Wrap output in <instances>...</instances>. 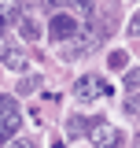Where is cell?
<instances>
[{"label":"cell","mask_w":140,"mask_h":148,"mask_svg":"<svg viewBox=\"0 0 140 148\" xmlns=\"http://www.w3.org/2000/svg\"><path fill=\"white\" fill-rule=\"evenodd\" d=\"M111 85H107V82H100V78H96V74H85V78H77V82H74V100H77V104H100V100H107V96H111Z\"/></svg>","instance_id":"cell-1"},{"label":"cell","mask_w":140,"mask_h":148,"mask_svg":"<svg viewBox=\"0 0 140 148\" xmlns=\"http://www.w3.org/2000/svg\"><path fill=\"white\" fill-rule=\"evenodd\" d=\"M52 41L55 45H67V41H74V37L81 34V18L74 15V11H55L52 15Z\"/></svg>","instance_id":"cell-2"},{"label":"cell","mask_w":140,"mask_h":148,"mask_svg":"<svg viewBox=\"0 0 140 148\" xmlns=\"http://www.w3.org/2000/svg\"><path fill=\"white\" fill-rule=\"evenodd\" d=\"M22 126V111L11 96H0V145H7Z\"/></svg>","instance_id":"cell-3"},{"label":"cell","mask_w":140,"mask_h":148,"mask_svg":"<svg viewBox=\"0 0 140 148\" xmlns=\"http://www.w3.org/2000/svg\"><path fill=\"white\" fill-rule=\"evenodd\" d=\"M88 141H92V148H118L122 130L111 126V122H96V126H92V133H88Z\"/></svg>","instance_id":"cell-4"},{"label":"cell","mask_w":140,"mask_h":148,"mask_svg":"<svg viewBox=\"0 0 140 148\" xmlns=\"http://www.w3.org/2000/svg\"><path fill=\"white\" fill-rule=\"evenodd\" d=\"M0 63L7 67V71H26V48H18V45H7L4 48V56H0Z\"/></svg>","instance_id":"cell-5"},{"label":"cell","mask_w":140,"mask_h":148,"mask_svg":"<svg viewBox=\"0 0 140 148\" xmlns=\"http://www.w3.org/2000/svg\"><path fill=\"white\" fill-rule=\"evenodd\" d=\"M18 34L26 37V41H37V37H41V26H37V18H33V15L18 18Z\"/></svg>","instance_id":"cell-6"},{"label":"cell","mask_w":140,"mask_h":148,"mask_svg":"<svg viewBox=\"0 0 140 148\" xmlns=\"http://www.w3.org/2000/svg\"><path fill=\"white\" fill-rule=\"evenodd\" d=\"M18 4H22V0H0V30L18 15Z\"/></svg>","instance_id":"cell-7"},{"label":"cell","mask_w":140,"mask_h":148,"mask_svg":"<svg viewBox=\"0 0 140 148\" xmlns=\"http://www.w3.org/2000/svg\"><path fill=\"white\" fill-rule=\"evenodd\" d=\"M125 63H129V56H125V52H111V56H107V67H111V71H122Z\"/></svg>","instance_id":"cell-8"},{"label":"cell","mask_w":140,"mask_h":148,"mask_svg":"<svg viewBox=\"0 0 140 148\" xmlns=\"http://www.w3.org/2000/svg\"><path fill=\"white\" fill-rule=\"evenodd\" d=\"M37 85H41V78H37V74H26V78L18 82V92H33Z\"/></svg>","instance_id":"cell-9"},{"label":"cell","mask_w":140,"mask_h":148,"mask_svg":"<svg viewBox=\"0 0 140 148\" xmlns=\"http://www.w3.org/2000/svg\"><path fill=\"white\" fill-rule=\"evenodd\" d=\"M125 85L140 92V67H133V71H125Z\"/></svg>","instance_id":"cell-10"},{"label":"cell","mask_w":140,"mask_h":148,"mask_svg":"<svg viewBox=\"0 0 140 148\" xmlns=\"http://www.w3.org/2000/svg\"><path fill=\"white\" fill-rule=\"evenodd\" d=\"M125 111H129V115H137V119H140V92H133V96H129V104H125Z\"/></svg>","instance_id":"cell-11"},{"label":"cell","mask_w":140,"mask_h":148,"mask_svg":"<svg viewBox=\"0 0 140 148\" xmlns=\"http://www.w3.org/2000/svg\"><path fill=\"white\" fill-rule=\"evenodd\" d=\"M4 148H33V141H26V137H11Z\"/></svg>","instance_id":"cell-12"},{"label":"cell","mask_w":140,"mask_h":148,"mask_svg":"<svg viewBox=\"0 0 140 148\" xmlns=\"http://www.w3.org/2000/svg\"><path fill=\"white\" fill-rule=\"evenodd\" d=\"M129 34H133V37H140V11L129 18Z\"/></svg>","instance_id":"cell-13"},{"label":"cell","mask_w":140,"mask_h":148,"mask_svg":"<svg viewBox=\"0 0 140 148\" xmlns=\"http://www.w3.org/2000/svg\"><path fill=\"white\" fill-rule=\"evenodd\" d=\"M4 48H7V41H4V37H0V56H4Z\"/></svg>","instance_id":"cell-14"},{"label":"cell","mask_w":140,"mask_h":148,"mask_svg":"<svg viewBox=\"0 0 140 148\" xmlns=\"http://www.w3.org/2000/svg\"><path fill=\"white\" fill-rule=\"evenodd\" d=\"M137 148H140V141H137Z\"/></svg>","instance_id":"cell-15"}]
</instances>
